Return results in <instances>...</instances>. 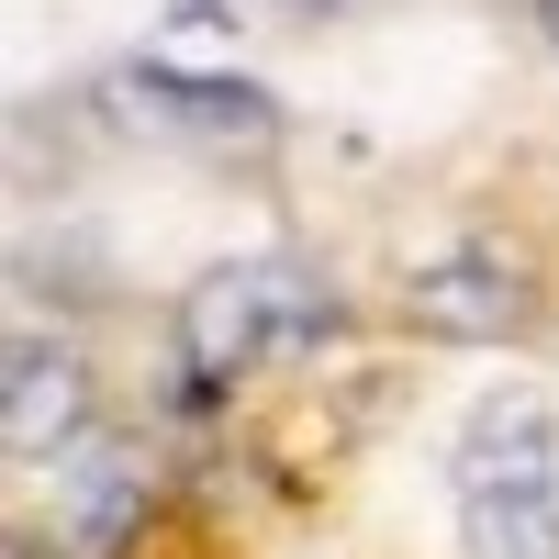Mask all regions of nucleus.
Wrapping results in <instances>:
<instances>
[{"instance_id": "f257e3e1", "label": "nucleus", "mask_w": 559, "mask_h": 559, "mask_svg": "<svg viewBox=\"0 0 559 559\" xmlns=\"http://www.w3.org/2000/svg\"><path fill=\"white\" fill-rule=\"evenodd\" d=\"M448 471L471 559H559V414L537 392H481Z\"/></svg>"}, {"instance_id": "f03ea898", "label": "nucleus", "mask_w": 559, "mask_h": 559, "mask_svg": "<svg viewBox=\"0 0 559 559\" xmlns=\"http://www.w3.org/2000/svg\"><path fill=\"white\" fill-rule=\"evenodd\" d=\"M302 324H313V302H302L292 269H213L202 292L179 302V358H191V381H247Z\"/></svg>"}, {"instance_id": "7ed1b4c3", "label": "nucleus", "mask_w": 559, "mask_h": 559, "mask_svg": "<svg viewBox=\"0 0 559 559\" xmlns=\"http://www.w3.org/2000/svg\"><path fill=\"white\" fill-rule=\"evenodd\" d=\"M90 414V358L57 336H12V381H0V448L12 459H68Z\"/></svg>"}, {"instance_id": "20e7f679", "label": "nucleus", "mask_w": 559, "mask_h": 559, "mask_svg": "<svg viewBox=\"0 0 559 559\" xmlns=\"http://www.w3.org/2000/svg\"><path fill=\"white\" fill-rule=\"evenodd\" d=\"M414 324H426V336H515L526 324V269L503 258V247H448V258H426L414 269Z\"/></svg>"}, {"instance_id": "39448f33", "label": "nucleus", "mask_w": 559, "mask_h": 559, "mask_svg": "<svg viewBox=\"0 0 559 559\" xmlns=\"http://www.w3.org/2000/svg\"><path fill=\"white\" fill-rule=\"evenodd\" d=\"M134 515H146V448L134 437H79L57 459V526L79 559H112L134 537Z\"/></svg>"}, {"instance_id": "423d86ee", "label": "nucleus", "mask_w": 559, "mask_h": 559, "mask_svg": "<svg viewBox=\"0 0 559 559\" xmlns=\"http://www.w3.org/2000/svg\"><path fill=\"white\" fill-rule=\"evenodd\" d=\"M112 102L134 123H168V134H269V90L258 79H191V68H112Z\"/></svg>"}, {"instance_id": "0eeeda50", "label": "nucleus", "mask_w": 559, "mask_h": 559, "mask_svg": "<svg viewBox=\"0 0 559 559\" xmlns=\"http://www.w3.org/2000/svg\"><path fill=\"white\" fill-rule=\"evenodd\" d=\"M537 23H548V45H559V0H537Z\"/></svg>"}]
</instances>
